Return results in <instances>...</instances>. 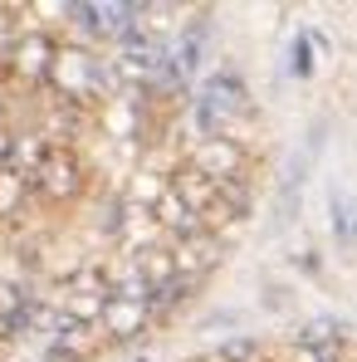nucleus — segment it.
I'll use <instances>...</instances> for the list:
<instances>
[{"mask_svg":"<svg viewBox=\"0 0 357 362\" xmlns=\"http://www.w3.org/2000/svg\"><path fill=\"white\" fill-rule=\"evenodd\" d=\"M191 167H196L201 177H211L216 186H221V181H235V177H240V172H235V167H240V152L230 147V137H206V142L196 147Z\"/></svg>","mask_w":357,"mask_h":362,"instance_id":"nucleus-1","label":"nucleus"},{"mask_svg":"<svg viewBox=\"0 0 357 362\" xmlns=\"http://www.w3.org/2000/svg\"><path fill=\"white\" fill-rule=\"evenodd\" d=\"M216 259H221V240H216V235H206V230H201V235H186V240H181V250H177V274L201 279Z\"/></svg>","mask_w":357,"mask_h":362,"instance_id":"nucleus-2","label":"nucleus"},{"mask_svg":"<svg viewBox=\"0 0 357 362\" xmlns=\"http://www.w3.org/2000/svg\"><path fill=\"white\" fill-rule=\"evenodd\" d=\"M157 221H162V226H172L181 240H186V235H201V216H196V211L177 196V186H172V191H162V201H157Z\"/></svg>","mask_w":357,"mask_h":362,"instance_id":"nucleus-3","label":"nucleus"},{"mask_svg":"<svg viewBox=\"0 0 357 362\" xmlns=\"http://www.w3.org/2000/svg\"><path fill=\"white\" fill-rule=\"evenodd\" d=\"M103 323L113 328V338H127V333H137L142 323H147V303H127V299H113L103 308Z\"/></svg>","mask_w":357,"mask_h":362,"instance_id":"nucleus-4","label":"nucleus"},{"mask_svg":"<svg viewBox=\"0 0 357 362\" xmlns=\"http://www.w3.org/2000/svg\"><path fill=\"white\" fill-rule=\"evenodd\" d=\"M40 186H45V191H54V196H69V191L78 186V167H74L69 157H49V162H45V172H40Z\"/></svg>","mask_w":357,"mask_h":362,"instance_id":"nucleus-5","label":"nucleus"},{"mask_svg":"<svg viewBox=\"0 0 357 362\" xmlns=\"http://www.w3.org/2000/svg\"><path fill=\"white\" fill-rule=\"evenodd\" d=\"M59 83L74 88V93H88V83H93V64H88V54H64L59 59Z\"/></svg>","mask_w":357,"mask_h":362,"instance_id":"nucleus-6","label":"nucleus"},{"mask_svg":"<svg viewBox=\"0 0 357 362\" xmlns=\"http://www.w3.org/2000/svg\"><path fill=\"white\" fill-rule=\"evenodd\" d=\"M254 353H259L254 338H230V343H221V362H250Z\"/></svg>","mask_w":357,"mask_h":362,"instance_id":"nucleus-7","label":"nucleus"}]
</instances>
